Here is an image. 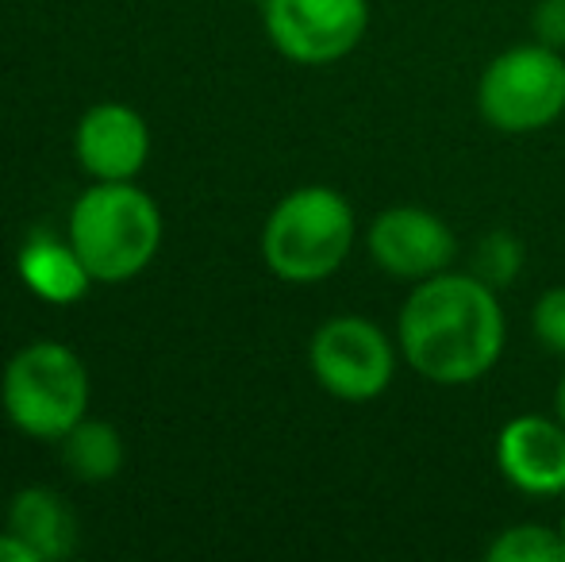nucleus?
<instances>
[{
	"label": "nucleus",
	"instance_id": "18",
	"mask_svg": "<svg viewBox=\"0 0 565 562\" xmlns=\"http://www.w3.org/2000/svg\"><path fill=\"white\" fill-rule=\"evenodd\" d=\"M0 562H39V555L15 532H4L0 536Z\"/></svg>",
	"mask_w": 565,
	"mask_h": 562
},
{
	"label": "nucleus",
	"instance_id": "19",
	"mask_svg": "<svg viewBox=\"0 0 565 562\" xmlns=\"http://www.w3.org/2000/svg\"><path fill=\"white\" fill-rule=\"evenodd\" d=\"M554 416L565 424V374H562V382H558V390H554Z\"/></svg>",
	"mask_w": 565,
	"mask_h": 562
},
{
	"label": "nucleus",
	"instance_id": "11",
	"mask_svg": "<svg viewBox=\"0 0 565 562\" xmlns=\"http://www.w3.org/2000/svg\"><path fill=\"white\" fill-rule=\"evenodd\" d=\"M8 532H15L39 562L70 559L77 551V520L70 512V505L62 501L54 489L31 486L20 489L8 512Z\"/></svg>",
	"mask_w": 565,
	"mask_h": 562
},
{
	"label": "nucleus",
	"instance_id": "21",
	"mask_svg": "<svg viewBox=\"0 0 565 562\" xmlns=\"http://www.w3.org/2000/svg\"><path fill=\"white\" fill-rule=\"evenodd\" d=\"M258 4H266V0H258Z\"/></svg>",
	"mask_w": 565,
	"mask_h": 562
},
{
	"label": "nucleus",
	"instance_id": "8",
	"mask_svg": "<svg viewBox=\"0 0 565 562\" xmlns=\"http://www.w3.org/2000/svg\"><path fill=\"white\" fill-rule=\"evenodd\" d=\"M365 251L373 266L396 282H427L443 271H454L458 258V235L431 209L419 204H393L377 212L365 227Z\"/></svg>",
	"mask_w": 565,
	"mask_h": 562
},
{
	"label": "nucleus",
	"instance_id": "7",
	"mask_svg": "<svg viewBox=\"0 0 565 562\" xmlns=\"http://www.w3.org/2000/svg\"><path fill=\"white\" fill-rule=\"evenodd\" d=\"M266 35L297 66H331L370 31V0H266Z\"/></svg>",
	"mask_w": 565,
	"mask_h": 562
},
{
	"label": "nucleus",
	"instance_id": "9",
	"mask_svg": "<svg viewBox=\"0 0 565 562\" xmlns=\"http://www.w3.org/2000/svg\"><path fill=\"white\" fill-rule=\"evenodd\" d=\"M497 470L523 497H565V424L520 413L497 432Z\"/></svg>",
	"mask_w": 565,
	"mask_h": 562
},
{
	"label": "nucleus",
	"instance_id": "14",
	"mask_svg": "<svg viewBox=\"0 0 565 562\" xmlns=\"http://www.w3.org/2000/svg\"><path fill=\"white\" fill-rule=\"evenodd\" d=\"M489 562H565V540L558 528L535 524V520H523V524H508L484 548Z\"/></svg>",
	"mask_w": 565,
	"mask_h": 562
},
{
	"label": "nucleus",
	"instance_id": "5",
	"mask_svg": "<svg viewBox=\"0 0 565 562\" xmlns=\"http://www.w3.org/2000/svg\"><path fill=\"white\" fill-rule=\"evenodd\" d=\"M477 113L500 136H535L565 116V59L543 43L500 51L477 82Z\"/></svg>",
	"mask_w": 565,
	"mask_h": 562
},
{
	"label": "nucleus",
	"instance_id": "15",
	"mask_svg": "<svg viewBox=\"0 0 565 562\" xmlns=\"http://www.w3.org/2000/svg\"><path fill=\"white\" fill-rule=\"evenodd\" d=\"M484 285H492L497 293H504L508 285H515V278L523 274V243L515 240L508 227L481 235V243L473 247V271Z\"/></svg>",
	"mask_w": 565,
	"mask_h": 562
},
{
	"label": "nucleus",
	"instance_id": "6",
	"mask_svg": "<svg viewBox=\"0 0 565 562\" xmlns=\"http://www.w3.org/2000/svg\"><path fill=\"white\" fill-rule=\"evenodd\" d=\"M396 351L401 347L373 320L358 312H342L316 328L312 343H308V367L331 397L365 405L393 385Z\"/></svg>",
	"mask_w": 565,
	"mask_h": 562
},
{
	"label": "nucleus",
	"instance_id": "20",
	"mask_svg": "<svg viewBox=\"0 0 565 562\" xmlns=\"http://www.w3.org/2000/svg\"><path fill=\"white\" fill-rule=\"evenodd\" d=\"M558 532H562V540H565V509H562V524H558Z\"/></svg>",
	"mask_w": 565,
	"mask_h": 562
},
{
	"label": "nucleus",
	"instance_id": "10",
	"mask_svg": "<svg viewBox=\"0 0 565 562\" xmlns=\"http://www.w3.org/2000/svg\"><path fill=\"white\" fill-rule=\"evenodd\" d=\"M77 162L97 181H131L147 166L150 131L135 108L127 105H97L82 116L74 136Z\"/></svg>",
	"mask_w": 565,
	"mask_h": 562
},
{
	"label": "nucleus",
	"instance_id": "3",
	"mask_svg": "<svg viewBox=\"0 0 565 562\" xmlns=\"http://www.w3.org/2000/svg\"><path fill=\"white\" fill-rule=\"evenodd\" d=\"M162 243V212L131 181H100L70 212V247L93 282H127L147 271Z\"/></svg>",
	"mask_w": 565,
	"mask_h": 562
},
{
	"label": "nucleus",
	"instance_id": "16",
	"mask_svg": "<svg viewBox=\"0 0 565 562\" xmlns=\"http://www.w3.org/2000/svg\"><path fill=\"white\" fill-rule=\"evenodd\" d=\"M531 324H535L539 343L551 354L565 359V285H551L546 293H539Z\"/></svg>",
	"mask_w": 565,
	"mask_h": 562
},
{
	"label": "nucleus",
	"instance_id": "17",
	"mask_svg": "<svg viewBox=\"0 0 565 562\" xmlns=\"http://www.w3.org/2000/svg\"><path fill=\"white\" fill-rule=\"evenodd\" d=\"M531 35L535 43L565 51V0H539L531 12Z\"/></svg>",
	"mask_w": 565,
	"mask_h": 562
},
{
	"label": "nucleus",
	"instance_id": "4",
	"mask_svg": "<svg viewBox=\"0 0 565 562\" xmlns=\"http://www.w3.org/2000/svg\"><path fill=\"white\" fill-rule=\"evenodd\" d=\"M0 397H4L8 421L23 435L62 439L70 427L85 421L89 370L66 343L39 339V343L23 347L20 354H12Z\"/></svg>",
	"mask_w": 565,
	"mask_h": 562
},
{
	"label": "nucleus",
	"instance_id": "2",
	"mask_svg": "<svg viewBox=\"0 0 565 562\" xmlns=\"http://www.w3.org/2000/svg\"><path fill=\"white\" fill-rule=\"evenodd\" d=\"M358 240L350 201L331 185H300L274 204L262 227V258L289 285H316L342 271Z\"/></svg>",
	"mask_w": 565,
	"mask_h": 562
},
{
	"label": "nucleus",
	"instance_id": "13",
	"mask_svg": "<svg viewBox=\"0 0 565 562\" xmlns=\"http://www.w3.org/2000/svg\"><path fill=\"white\" fill-rule=\"evenodd\" d=\"M62 458L77 481H108L124 466V443L113 424L82 421L62 435Z\"/></svg>",
	"mask_w": 565,
	"mask_h": 562
},
{
	"label": "nucleus",
	"instance_id": "1",
	"mask_svg": "<svg viewBox=\"0 0 565 562\" xmlns=\"http://www.w3.org/2000/svg\"><path fill=\"white\" fill-rule=\"evenodd\" d=\"M508 343L500 293L477 274L443 271L416 282L396 316V347L424 382L461 390L497 370Z\"/></svg>",
	"mask_w": 565,
	"mask_h": 562
},
{
	"label": "nucleus",
	"instance_id": "12",
	"mask_svg": "<svg viewBox=\"0 0 565 562\" xmlns=\"http://www.w3.org/2000/svg\"><path fill=\"white\" fill-rule=\"evenodd\" d=\"M20 274L35 297L51 305H74L89 293L93 274L77 258L74 247H62L54 240H31L20 251Z\"/></svg>",
	"mask_w": 565,
	"mask_h": 562
}]
</instances>
